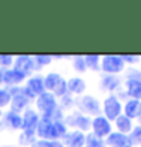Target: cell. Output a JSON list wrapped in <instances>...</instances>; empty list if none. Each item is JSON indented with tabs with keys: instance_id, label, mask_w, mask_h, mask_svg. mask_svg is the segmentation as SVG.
<instances>
[{
	"instance_id": "cell-36",
	"label": "cell",
	"mask_w": 141,
	"mask_h": 147,
	"mask_svg": "<svg viewBox=\"0 0 141 147\" xmlns=\"http://www.w3.org/2000/svg\"><path fill=\"white\" fill-rule=\"evenodd\" d=\"M0 119H2V111H0Z\"/></svg>"
},
{
	"instance_id": "cell-31",
	"label": "cell",
	"mask_w": 141,
	"mask_h": 147,
	"mask_svg": "<svg viewBox=\"0 0 141 147\" xmlns=\"http://www.w3.org/2000/svg\"><path fill=\"white\" fill-rule=\"evenodd\" d=\"M20 143H21L23 146H26V144L32 146L33 143H35V137H33V135H27V134H21V135H20Z\"/></svg>"
},
{
	"instance_id": "cell-14",
	"label": "cell",
	"mask_w": 141,
	"mask_h": 147,
	"mask_svg": "<svg viewBox=\"0 0 141 147\" xmlns=\"http://www.w3.org/2000/svg\"><path fill=\"white\" fill-rule=\"evenodd\" d=\"M27 75H24V74L18 72L15 69H3V83L8 86H12V87H15V84L23 83Z\"/></svg>"
},
{
	"instance_id": "cell-21",
	"label": "cell",
	"mask_w": 141,
	"mask_h": 147,
	"mask_svg": "<svg viewBox=\"0 0 141 147\" xmlns=\"http://www.w3.org/2000/svg\"><path fill=\"white\" fill-rule=\"evenodd\" d=\"M119 84H120V80L116 75H107L102 78V89H105V90L113 92L119 87Z\"/></svg>"
},
{
	"instance_id": "cell-16",
	"label": "cell",
	"mask_w": 141,
	"mask_h": 147,
	"mask_svg": "<svg viewBox=\"0 0 141 147\" xmlns=\"http://www.w3.org/2000/svg\"><path fill=\"white\" fill-rule=\"evenodd\" d=\"M5 126H8L11 129H21L23 128V117L18 113L9 111L5 114Z\"/></svg>"
},
{
	"instance_id": "cell-33",
	"label": "cell",
	"mask_w": 141,
	"mask_h": 147,
	"mask_svg": "<svg viewBox=\"0 0 141 147\" xmlns=\"http://www.w3.org/2000/svg\"><path fill=\"white\" fill-rule=\"evenodd\" d=\"M62 102H63V107H71V105L74 104V101L71 99V93H69V92L62 98Z\"/></svg>"
},
{
	"instance_id": "cell-29",
	"label": "cell",
	"mask_w": 141,
	"mask_h": 147,
	"mask_svg": "<svg viewBox=\"0 0 141 147\" xmlns=\"http://www.w3.org/2000/svg\"><path fill=\"white\" fill-rule=\"evenodd\" d=\"M9 102H11V95H9V92L0 89V108L6 107Z\"/></svg>"
},
{
	"instance_id": "cell-18",
	"label": "cell",
	"mask_w": 141,
	"mask_h": 147,
	"mask_svg": "<svg viewBox=\"0 0 141 147\" xmlns=\"http://www.w3.org/2000/svg\"><path fill=\"white\" fill-rule=\"evenodd\" d=\"M116 126H117V129H119L120 134H128V132H131L134 129L132 120L129 117H126L125 114H120L116 119Z\"/></svg>"
},
{
	"instance_id": "cell-35",
	"label": "cell",
	"mask_w": 141,
	"mask_h": 147,
	"mask_svg": "<svg viewBox=\"0 0 141 147\" xmlns=\"http://www.w3.org/2000/svg\"><path fill=\"white\" fill-rule=\"evenodd\" d=\"M138 119H140V125H141V116H140V117H138Z\"/></svg>"
},
{
	"instance_id": "cell-37",
	"label": "cell",
	"mask_w": 141,
	"mask_h": 147,
	"mask_svg": "<svg viewBox=\"0 0 141 147\" xmlns=\"http://www.w3.org/2000/svg\"><path fill=\"white\" fill-rule=\"evenodd\" d=\"M5 147H8V146H5Z\"/></svg>"
},
{
	"instance_id": "cell-2",
	"label": "cell",
	"mask_w": 141,
	"mask_h": 147,
	"mask_svg": "<svg viewBox=\"0 0 141 147\" xmlns=\"http://www.w3.org/2000/svg\"><path fill=\"white\" fill-rule=\"evenodd\" d=\"M36 107L38 110L42 113V117L53 119V120H62L63 114L62 110L59 108L56 96L51 92H44L41 96H38L36 99Z\"/></svg>"
},
{
	"instance_id": "cell-15",
	"label": "cell",
	"mask_w": 141,
	"mask_h": 147,
	"mask_svg": "<svg viewBox=\"0 0 141 147\" xmlns=\"http://www.w3.org/2000/svg\"><path fill=\"white\" fill-rule=\"evenodd\" d=\"M125 116L129 117L131 120L135 119V117H140L141 116V101H137V99H131L125 104Z\"/></svg>"
},
{
	"instance_id": "cell-13",
	"label": "cell",
	"mask_w": 141,
	"mask_h": 147,
	"mask_svg": "<svg viewBox=\"0 0 141 147\" xmlns=\"http://www.w3.org/2000/svg\"><path fill=\"white\" fill-rule=\"evenodd\" d=\"M26 89L29 90V93L35 98V96H41L42 93L45 92V83H44V78L42 77H32L29 81H27V86H26Z\"/></svg>"
},
{
	"instance_id": "cell-4",
	"label": "cell",
	"mask_w": 141,
	"mask_h": 147,
	"mask_svg": "<svg viewBox=\"0 0 141 147\" xmlns=\"http://www.w3.org/2000/svg\"><path fill=\"white\" fill-rule=\"evenodd\" d=\"M101 68L104 72L114 75V74H119L125 69V62L122 60L120 56H114V54H108L102 57V62H101Z\"/></svg>"
},
{
	"instance_id": "cell-17",
	"label": "cell",
	"mask_w": 141,
	"mask_h": 147,
	"mask_svg": "<svg viewBox=\"0 0 141 147\" xmlns=\"http://www.w3.org/2000/svg\"><path fill=\"white\" fill-rule=\"evenodd\" d=\"M125 87H126V93H128L131 98L137 99V101H140V99H141V83H140V81L126 80Z\"/></svg>"
},
{
	"instance_id": "cell-22",
	"label": "cell",
	"mask_w": 141,
	"mask_h": 147,
	"mask_svg": "<svg viewBox=\"0 0 141 147\" xmlns=\"http://www.w3.org/2000/svg\"><path fill=\"white\" fill-rule=\"evenodd\" d=\"M99 56H93V54H89V56H84V62H86V66L87 69H92V71H99L101 66H99Z\"/></svg>"
},
{
	"instance_id": "cell-1",
	"label": "cell",
	"mask_w": 141,
	"mask_h": 147,
	"mask_svg": "<svg viewBox=\"0 0 141 147\" xmlns=\"http://www.w3.org/2000/svg\"><path fill=\"white\" fill-rule=\"evenodd\" d=\"M36 135L41 140H47V141H59V138H63L66 135V123H63L62 120L41 117L36 129Z\"/></svg>"
},
{
	"instance_id": "cell-9",
	"label": "cell",
	"mask_w": 141,
	"mask_h": 147,
	"mask_svg": "<svg viewBox=\"0 0 141 147\" xmlns=\"http://www.w3.org/2000/svg\"><path fill=\"white\" fill-rule=\"evenodd\" d=\"M122 113V105L116 96H108L104 101V114L108 120H116Z\"/></svg>"
},
{
	"instance_id": "cell-3",
	"label": "cell",
	"mask_w": 141,
	"mask_h": 147,
	"mask_svg": "<svg viewBox=\"0 0 141 147\" xmlns=\"http://www.w3.org/2000/svg\"><path fill=\"white\" fill-rule=\"evenodd\" d=\"M8 92L11 95V108H12L11 111L14 113L23 111L29 105L30 99L33 98L26 87H11Z\"/></svg>"
},
{
	"instance_id": "cell-27",
	"label": "cell",
	"mask_w": 141,
	"mask_h": 147,
	"mask_svg": "<svg viewBox=\"0 0 141 147\" xmlns=\"http://www.w3.org/2000/svg\"><path fill=\"white\" fill-rule=\"evenodd\" d=\"M131 140L134 144H141V125L135 126L132 131H131Z\"/></svg>"
},
{
	"instance_id": "cell-10",
	"label": "cell",
	"mask_w": 141,
	"mask_h": 147,
	"mask_svg": "<svg viewBox=\"0 0 141 147\" xmlns=\"http://www.w3.org/2000/svg\"><path fill=\"white\" fill-rule=\"evenodd\" d=\"M92 128H93V134L99 138L108 137L111 134V123L105 116L95 117V120H92Z\"/></svg>"
},
{
	"instance_id": "cell-20",
	"label": "cell",
	"mask_w": 141,
	"mask_h": 147,
	"mask_svg": "<svg viewBox=\"0 0 141 147\" xmlns=\"http://www.w3.org/2000/svg\"><path fill=\"white\" fill-rule=\"evenodd\" d=\"M62 80H63V78L60 77L59 74H56V72H50L48 75L44 78L45 89H47V90H50V92H54V89L59 86V83L62 81Z\"/></svg>"
},
{
	"instance_id": "cell-19",
	"label": "cell",
	"mask_w": 141,
	"mask_h": 147,
	"mask_svg": "<svg viewBox=\"0 0 141 147\" xmlns=\"http://www.w3.org/2000/svg\"><path fill=\"white\" fill-rule=\"evenodd\" d=\"M84 90H86L84 80H81V78H71L68 81V92L69 93H77V95H80V93H83Z\"/></svg>"
},
{
	"instance_id": "cell-26",
	"label": "cell",
	"mask_w": 141,
	"mask_h": 147,
	"mask_svg": "<svg viewBox=\"0 0 141 147\" xmlns=\"http://www.w3.org/2000/svg\"><path fill=\"white\" fill-rule=\"evenodd\" d=\"M51 59H53L51 56H45V54H36L35 57H33L35 63L39 66V68H42V66H45V65H50Z\"/></svg>"
},
{
	"instance_id": "cell-7",
	"label": "cell",
	"mask_w": 141,
	"mask_h": 147,
	"mask_svg": "<svg viewBox=\"0 0 141 147\" xmlns=\"http://www.w3.org/2000/svg\"><path fill=\"white\" fill-rule=\"evenodd\" d=\"M14 69L24 74V75H29V74L33 72L35 69H41V68L35 63L33 57H30V56H17V59L14 60Z\"/></svg>"
},
{
	"instance_id": "cell-8",
	"label": "cell",
	"mask_w": 141,
	"mask_h": 147,
	"mask_svg": "<svg viewBox=\"0 0 141 147\" xmlns=\"http://www.w3.org/2000/svg\"><path fill=\"white\" fill-rule=\"evenodd\" d=\"M78 108L81 110V113L92 114V116H96V117L101 113V105L98 102V99H95L93 96H83L78 101Z\"/></svg>"
},
{
	"instance_id": "cell-5",
	"label": "cell",
	"mask_w": 141,
	"mask_h": 147,
	"mask_svg": "<svg viewBox=\"0 0 141 147\" xmlns=\"http://www.w3.org/2000/svg\"><path fill=\"white\" fill-rule=\"evenodd\" d=\"M39 120H41V117L38 116V113H35V110H26L23 116V134L35 137Z\"/></svg>"
},
{
	"instance_id": "cell-32",
	"label": "cell",
	"mask_w": 141,
	"mask_h": 147,
	"mask_svg": "<svg viewBox=\"0 0 141 147\" xmlns=\"http://www.w3.org/2000/svg\"><path fill=\"white\" fill-rule=\"evenodd\" d=\"M120 57H122V60H123V62L126 63H137L138 62V56H134V54H122V56H120Z\"/></svg>"
},
{
	"instance_id": "cell-34",
	"label": "cell",
	"mask_w": 141,
	"mask_h": 147,
	"mask_svg": "<svg viewBox=\"0 0 141 147\" xmlns=\"http://www.w3.org/2000/svg\"><path fill=\"white\" fill-rule=\"evenodd\" d=\"M3 83V69H0V84Z\"/></svg>"
},
{
	"instance_id": "cell-6",
	"label": "cell",
	"mask_w": 141,
	"mask_h": 147,
	"mask_svg": "<svg viewBox=\"0 0 141 147\" xmlns=\"http://www.w3.org/2000/svg\"><path fill=\"white\" fill-rule=\"evenodd\" d=\"M65 122L68 126H71V128H77L78 131H89L92 128V120L84 116L83 113H74V114L68 116L65 119Z\"/></svg>"
},
{
	"instance_id": "cell-30",
	"label": "cell",
	"mask_w": 141,
	"mask_h": 147,
	"mask_svg": "<svg viewBox=\"0 0 141 147\" xmlns=\"http://www.w3.org/2000/svg\"><path fill=\"white\" fill-rule=\"evenodd\" d=\"M126 75H128V80H134V81H140L141 83V71H138V69H129Z\"/></svg>"
},
{
	"instance_id": "cell-25",
	"label": "cell",
	"mask_w": 141,
	"mask_h": 147,
	"mask_svg": "<svg viewBox=\"0 0 141 147\" xmlns=\"http://www.w3.org/2000/svg\"><path fill=\"white\" fill-rule=\"evenodd\" d=\"M74 69L78 71V72H84L87 69V66H86V62H84V56H77V57H74Z\"/></svg>"
},
{
	"instance_id": "cell-28",
	"label": "cell",
	"mask_w": 141,
	"mask_h": 147,
	"mask_svg": "<svg viewBox=\"0 0 141 147\" xmlns=\"http://www.w3.org/2000/svg\"><path fill=\"white\" fill-rule=\"evenodd\" d=\"M12 63H14V57H12V56H9V54H0V68H2V69H6Z\"/></svg>"
},
{
	"instance_id": "cell-11",
	"label": "cell",
	"mask_w": 141,
	"mask_h": 147,
	"mask_svg": "<svg viewBox=\"0 0 141 147\" xmlns=\"http://www.w3.org/2000/svg\"><path fill=\"white\" fill-rule=\"evenodd\" d=\"M62 144L66 147H83L86 146V135L81 131L66 132V135L62 138Z\"/></svg>"
},
{
	"instance_id": "cell-23",
	"label": "cell",
	"mask_w": 141,
	"mask_h": 147,
	"mask_svg": "<svg viewBox=\"0 0 141 147\" xmlns=\"http://www.w3.org/2000/svg\"><path fill=\"white\" fill-rule=\"evenodd\" d=\"M86 147H105L102 138L96 137L95 134H89L86 137Z\"/></svg>"
},
{
	"instance_id": "cell-24",
	"label": "cell",
	"mask_w": 141,
	"mask_h": 147,
	"mask_svg": "<svg viewBox=\"0 0 141 147\" xmlns=\"http://www.w3.org/2000/svg\"><path fill=\"white\" fill-rule=\"evenodd\" d=\"M30 147H65L60 141H47V140H38Z\"/></svg>"
},
{
	"instance_id": "cell-12",
	"label": "cell",
	"mask_w": 141,
	"mask_h": 147,
	"mask_svg": "<svg viewBox=\"0 0 141 147\" xmlns=\"http://www.w3.org/2000/svg\"><path fill=\"white\" fill-rule=\"evenodd\" d=\"M107 144L111 147H132V140L126 134H119V132H111L107 137Z\"/></svg>"
}]
</instances>
